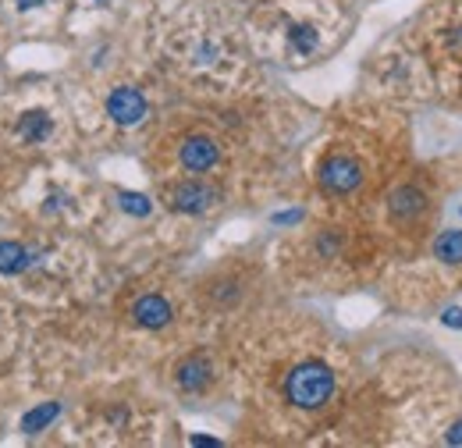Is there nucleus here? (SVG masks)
<instances>
[{"instance_id":"obj_2","label":"nucleus","mask_w":462,"mask_h":448,"mask_svg":"<svg viewBox=\"0 0 462 448\" xmlns=\"http://www.w3.org/2000/svg\"><path fill=\"white\" fill-rule=\"evenodd\" d=\"M359 182H363V167H359L352 157H331V160L320 167V185H324V192H331V196H345V192L359 189Z\"/></svg>"},{"instance_id":"obj_12","label":"nucleus","mask_w":462,"mask_h":448,"mask_svg":"<svg viewBox=\"0 0 462 448\" xmlns=\"http://www.w3.org/2000/svg\"><path fill=\"white\" fill-rule=\"evenodd\" d=\"M434 257L441 264H462V232H441L434 239Z\"/></svg>"},{"instance_id":"obj_15","label":"nucleus","mask_w":462,"mask_h":448,"mask_svg":"<svg viewBox=\"0 0 462 448\" xmlns=\"http://www.w3.org/2000/svg\"><path fill=\"white\" fill-rule=\"evenodd\" d=\"M338 246H342V239H338L335 232H324V236L317 239V250H320L324 257H335V253H338Z\"/></svg>"},{"instance_id":"obj_19","label":"nucleus","mask_w":462,"mask_h":448,"mask_svg":"<svg viewBox=\"0 0 462 448\" xmlns=\"http://www.w3.org/2000/svg\"><path fill=\"white\" fill-rule=\"evenodd\" d=\"M96 4H111V0H96Z\"/></svg>"},{"instance_id":"obj_7","label":"nucleus","mask_w":462,"mask_h":448,"mask_svg":"<svg viewBox=\"0 0 462 448\" xmlns=\"http://www.w3.org/2000/svg\"><path fill=\"white\" fill-rule=\"evenodd\" d=\"M171 303L164 299V296H142V299H135V306H132V321L139 324V328H146V331H160V328H167L171 324Z\"/></svg>"},{"instance_id":"obj_13","label":"nucleus","mask_w":462,"mask_h":448,"mask_svg":"<svg viewBox=\"0 0 462 448\" xmlns=\"http://www.w3.org/2000/svg\"><path fill=\"white\" fill-rule=\"evenodd\" d=\"M292 43L299 54H313L317 50V33L310 26H292Z\"/></svg>"},{"instance_id":"obj_16","label":"nucleus","mask_w":462,"mask_h":448,"mask_svg":"<svg viewBox=\"0 0 462 448\" xmlns=\"http://www.w3.org/2000/svg\"><path fill=\"white\" fill-rule=\"evenodd\" d=\"M444 324H448V328H462V310H448V313H444Z\"/></svg>"},{"instance_id":"obj_9","label":"nucleus","mask_w":462,"mask_h":448,"mask_svg":"<svg viewBox=\"0 0 462 448\" xmlns=\"http://www.w3.org/2000/svg\"><path fill=\"white\" fill-rule=\"evenodd\" d=\"M36 264V257L22 246V243H0V274H8V278H15V274H26L29 267Z\"/></svg>"},{"instance_id":"obj_3","label":"nucleus","mask_w":462,"mask_h":448,"mask_svg":"<svg viewBox=\"0 0 462 448\" xmlns=\"http://www.w3.org/2000/svg\"><path fill=\"white\" fill-rule=\"evenodd\" d=\"M217 199H220V192L210 189L206 182H178V185L171 189V196H167L171 210H178V213H203V210H210Z\"/></svg>"},{"instance_id":"obj_1","label":"nucleus","mask_w":462,"mask_h":448,"mask_svg":"<svg viewBox=\"0 0 462 448\" xmlns=\"http://www.w3.org/2000/svg\"><path fill=\"white\" fill-rule=\"evenodd\" d=\"M285 395L299 409H320L335 395V374H331V367H324V363H299L289 374V381H285Z\"/></svg>"},{"instance_id":"obj_11","label":"nucleus","mask_w":462,"mask_h":448,"mask_svg":"<svg viewBox=\"0 0 462 448\" xmlns=\"http://www.w3.org/2000/svg\"><path fill=\"white\" fill-rule=\"evenodd\" d=\"M58 416H61V406H58V402H43V406H36V409H29V413L22 416V430H26V434H40V430H47Z\"/></svg>"},{"instance_id":"obj_18","label":"nucleus","mask_w":462,"mask_h":448,"mask_svg":"<svg viewBox=\"0 0 462 448\" xmlns=\"http://www.w3.org/2000/svg\"><path fill=\"white\" fill-rule=\"evenodd\" d=\"M448 441H462V423H458V427H455V430L448 434Z\"/></svg>"},{"instance_id":"obj_8","label":"nucleus","mask_w":462,"mask_h":448,"mask_svg":"<svg viewBox=\"0 0 462 448\" xmlns=\"http://www.w3.org/2000/svg\"><path fill=\"white\" fill-rule=\"evenodd\" d=\"M210 377H213V367L206 363V356H189V359H181L178 363V370H174V381H178V388L181 391H203L206 384H210Z\"/></svg>"},{"instance_id":"obj_4","label":"nucleus","mask_w":462,"mask_h":448,"mask_svg":"<svg viewBox=\"0 0 462 448\" xmlns=\"http://www.w3.org/2000/svg\"><path fill=\"white\" fill-rule=\"evenodd\" d=\"M107 114L118 121V125H139L146 118V97L132 86H118L111 97H107Z\"/></svg>"},{"instance_id":"obj_14","label":"nucleus","mask_w":462,"mask_h":448,"mask_svg":"<svg viewBox=\"0 0 462 448\" xmlns=\"http://www.w3.org/2000/svg\"><path fill=\"white\" fill-rule=\"evenodd\" d=\"M118 199H121V206H125L128 213H135V217H146V213H150V199L139 196V192H121Z\"/></svg>"},{"instance_id":"obj_5","label":"nucleus","mask_w":462,"mask_h":448,"mask_svg":"<svg viewBox=\"0 0 462 448\" xmlns=\"http://www.w3.org/2000/svg\"><path fill=\"white\" fill-rule=\"evenodd\" d=\"M178 160H181L185 171L203 174V171H210L220 160V150H217V143L210 135H189L181 143V150H178Z\"/></svg>"},{"instance_id":"obj_6","label":"nucleus","mask_w":462,"mask_h":448,"mask_svg":"<svg viewBox=\"0 0 462 448\" xmlns=\"http://www.w3.org/2000/svg\"><path fill=\"white\" fill-rule=\"evenodd\" d=\"M388 210L395 220H416L427 213V192L420 185H398L388 199Z\"/></svg>"},{"instance_id":"obj_10","label":"nucleus","mask_w":462,"mask_h":448,"mask_svg":"<svg viewBox=\"0 0 462 448\" xmlns=\"http://www.w3.org/2000/svg\"><path fill=\"white\" fill-rule=\"evenodd\" d=\"M50 132H54V121H50V114H43V111H29V114H22V121H19V135H22L26 143H43Z\"/></svg>"},{"instance_id":"obj_17","label":"nucleus","mask_w":462,"mask_h":448,"mask_svg":"<svg viewBox=\"0 0 462 448\" xmlns=\"http://www.w3.org/2000/svg\"><path fill=\"white\" fill-rule=\"evenodd\" d=\"M15 4H19L22 12H33V8H40V4H43V0H15Z\"/></svg>"}]
</instances>
